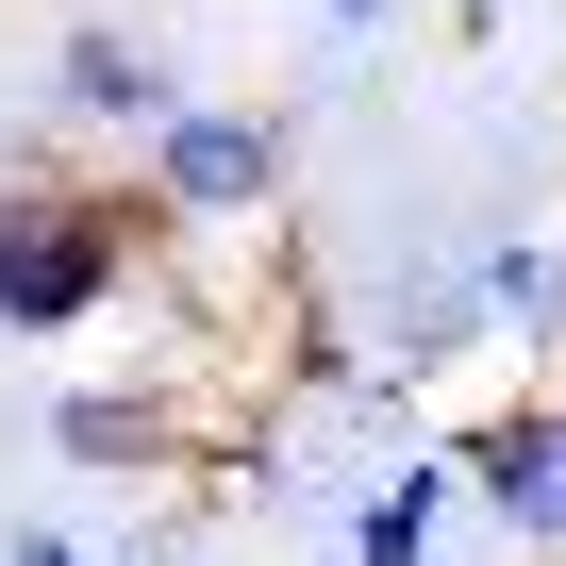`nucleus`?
<instances>
[{"mask_svg": "<svg viewBox=\"0 0 566 566\" xmlns=\"http://www.w3.org/2000/svg\"><path fill=\"white\" fill-rule=\"evenodd\" d=\"M184 250V217H167V184L150 167H18L0 184V334H101L134 283Z\"/></svg>", "mask_w": 566, "mask_h": 566, "instance_id": "nucleus-1", "label": "nucleus"}, {"mask_svg": "<svg viewBox=\"0 0 566 566\" xmlns=\"http://www.w3.org/2000/svg\"><path fill=\"white\" fill-rule=\"evenodd\" d=\"M134 167L167 184V217H184V233H250V217L283 200V117H266V101H200V84H184V101L134 134Z\"/></svg>", "mask_w": 566, "mask_h": 566, "instance_id": "nucleus-2", "label": "nucleus"}, {"mask_svg": "<svg viewBox=\"0 0 566 566\" xmlns=\"http://www.w3.org/2000/svg\"><path fill=\"white\" fill-rule=\"evenodd\" d=\"M450 467H467V516H500L533 566H566V384H516L500 417H467Z\"/></svg>", "mask_w": 566, "mask_h": 566, "instance_id": "nucleus-3", "label": "nucleus"}, {"mask_svg": "<svg viewBox=\"0 0 566 566\" xmlns=\"http://www.w3.org/2000/svg\"><path fill=\"white\" fill-rule=\"evenodd\" d=\"M167 101H184V67H167L150 34H117V18H67V34H51V117H67V134H117V150H134Z\"/></svg>", "mask_w": 566, "mask_h": 566, "instance_id": "nucleus-4", "label": "nucleus"}, {"mask_svg": "<svg viewBox=\"0 0 566 566\" xmlns=\"http://www.w3.org/2000/svg\"><path fill=\"white\" fill-rule=\"evenodd\" d=\"M467 516V467L433 450V467H384L367 500H350V566H433V533Z\"/></svg>", "mask_w": 566, "mask_h": 566, "instance_id": "nucleus-5", "label": "nucleus"}, {"mask_svg": "<svg viewBox=\"0 0 566 566\" xmlns=\"http://www.w3.org/2000/svg\"><path fill=\"white\" fill-rule=\"evenodd\" d=\"M500 317H483V266H417V283H384V384L400 367H450V350H483Z\"/></svg>", "mask_w": 566, "mask_h": 566, "instance_id": "nucleus-6", "label": "nucleus"}, {"mask_svg": "<svg viewBox=\"0 0 566 566\" xmlns=\"http://www.w3.org/2000/svg\"><path fill=\"white\" fill-rule=\"evenodd\" d=\"M483 317L516 334V367H566V233H500L483 250Z\"/></svg>", "mask_w": 566, "mask_h": 566, "instance_id": "nucleus-7", "label": "nucleus"}, {"mask_svg": "<svg viewBox=\"0 0 566 566\" xmlns=\"http://www.w3.org/2000/svg\"><path fill=\"white\" fill-rule=\"evenodd\" d=\"M51 450H67V467H167V400H134V384H67V400H51Z\"/></svg>", "mask_w": 566, "mask_h": 566, "instance_id": "nucleus-8", "label": "nucleus"}, {"mask_svg": "<svg viewBox=\"0 0 566 566\" xmlns=\"http://www.w3.org/2000/svg\"><path fill=\"white\" fill-rule=\"evenodd\" d=\"M0 566H101V549H67V533H0Z\"/></svg>", "mask_w": 566, "mask_h": 566, "instance_id": "nucleus-9", "label": "nucleus"}, {"mask_svg": "<svg viewBox=\"0 0 566 566\" xmlns=\"http://www.w3.org/2000/svg\"><path fill=\"white\" fill-rule=\"evenodd\" d=\"M317 18H334V34H384V0H317Z\"/></svg>", "mask_w": 566, "mask_h": 566, "instance_id": "nucleus-10", "label": "nucleus"}]
</instances>
